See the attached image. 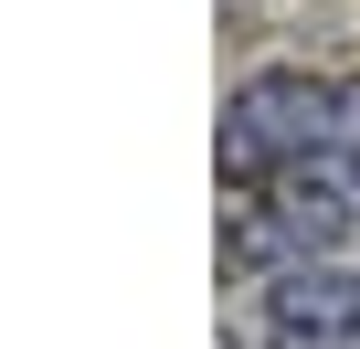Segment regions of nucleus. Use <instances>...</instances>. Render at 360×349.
<instances>
[{
	"instance_id": "obj_1",
	"label": "nucleus",
	"mask_w": 360,
	"mask_h": 349,
	"mask_svg": "<svg viewBox=\"0 0 360 349\" xmlns=\"http://www.w3.org/2000/svg\"><path fill=\"white\" fill-rule=\"evenodd\" d=\"M339 138V96L307 85V74H255L223 117V169L233 180H265V169H307L318 148Z\"/></svg>"
},
{
	"instance_id": "obj_2",
	"label": "nucleus",
	"mask_w": 360,
	"mask_h": 349,
	"mask_svg": "<svg viewBox=\"0 0 360 349\" xmlns=\"http://www.w3.org/2000/svg\"><path fill=\"white\" fill-rule=\"evenodd\" d=\"M276 349H360V265H297L265 296Z\"/></svg>"
},
{
	"instance_id": "obj_3",
	"label": "nucleus",
	"mask_w": 360,
	"mask_h": 349,
	"mask_svg": "<svg viewBox=\"0 0 360 349\" xmlns=\"http://www.w3.org/2000/svg\"><path fill=\"white\" fill-rule=\"evenodd\" d=\"M339 138H349V180H360V117H349V127H339Z\"/></svg>"
}]
</instances>
